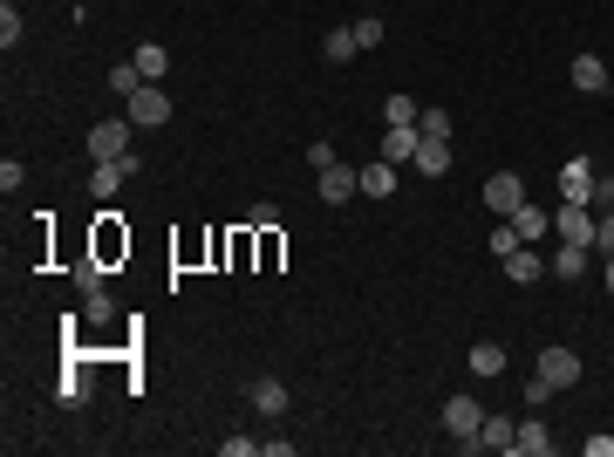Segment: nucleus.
Here are the masks:
<instances>
[{"mask_svg":"<svg viewBox=\"0 0 614 457\" xmlns=\"http://www.w3.org/2000/svg\"><path fill=\"white\" fill-rule=\"evenodd\" d=\"M580 382V355L574 348H539V369H533V382H526V403H546L553 389H574Z\"/></svg>","mask_w":614,"mask_h":457,"instance_id":"nucleus-1","label":"nucleus"},{"mask_svg":"<svg viewBox=\"0 0 614 457\" xmlns=\"http://www.w3.org/2000/svg\"><path fill=\"white\" fill-rule=\"evenodd\" d=\"M553 232H560V246H587V253H594L601 212H594V205H560V212H553Z\"/></svg>","mask_w":614,"mask_h":457,"instance_id":"nucleus-2","label":"nucleus"},{"mask_svg":"<svg viewBox=\"0 0 614 457\" xmlns=\"http://www.w3.org/2000/svg\"><path fill=\"white\" fill-rule=\"evenodd\" d=\"M123 116H130L137 130H157V123L171 116V96H164V82H144L137 96H123Z\"/></svg>","mask_w":614,"mask_h":457,"instance_id":"nucleus-3","label":"nucleus"},{"mask_svg":"<svg viewBox=\"0 0 614 457\" xmlns=\"http://www.w3.org/2000/svg\"><path fill=\"white\" fill-rule=\"evenodd\" d=\"M485 205H492L499 219H512V212L526 205V178H519V171H492V178H485Z\"/></svg>","mask_w":614,"mask_h":457,"instance_id":"nucleus-4","label":"nucleus"},{"mask_svg":"<svg viewBox=\"0 0 614 457\" xmlns=\"http://www.w3.org/2000/svg\"><path fill=\"white\" fill-rule=\"evenodd\" d=\"M89 157H96V164H103V157H130V116L96 123V130H89Z\"/></svg>","mask_w":614,"mask_h":457,"instance_id":"nucleus-5","label":"nucleus"},{"mask_svg":"<svg viewBox=\"0 0 614 457\" xmlns=\"http://www.w3.org/2000/svg\"><path fill=\"white\" fill-rule=\"evenodd\" d=\"M594 178H601V171H594L587 157H567V164H560V205H587V198H594Z\"/></svg>","mask_w":614,"mask_h":457,"instance_id":"nucleus-6","label":"nucleus"},{"mask_svg":"<svg viewBox=\"0 0 614 457\" xmlns=\"http://www.w3.org/2000/svg\"><path fill=\"white\" fill-rule=\"evenodd\" d=\"M246 403H253L260 417H287V382L280 376H253L246 382Z\"/></svg>","mask_w":614,"mask_h":457,"instance_id":"nucleus-7","label":"nucleus"},{"mask_svg":"<svg viewBox=\"0 0 614 457\" xmlns=\"http://www.w3.org/2000/svg\"><path fill=\"white\" fill-rule=\"evenodd\" d=\"M314 185H321V198H328V205H348V198L362 191V171H348V164H328V171H314Z\"/></svg>","mask_w":614,"mask_h":457,"instance_id":"nucleus-8","label":"nucleus"},{"mask_svg":"<svg viewBox=\"0 0 614 457\" xmlns=\"http://www.w3.org/2000/svg\"><path fill=\"white\" fill-rule=\"evenodd\" d=\"M478 423H485V410H478V396H451V403H444V430H451V437H478Z\"/></svg>","mask_w":614,"mask_h":457,"instance_id":"nucleus-9","label":"nucleus"},{"mask_svg":"<svg viewBox=\"0 0 614 457\" xmlns=\"http://www.w3.org/2000/svg\"><path fill=\"white\" fill-rule=\"evenodd\" d=\"M512 437H519V423L485 417V423H478V437H464V451H505V457H512Z\"/></svg>","mask_w":614,"mask_h":457,"instance_id":"nucleus-10","label":"nucleus"},{"mask_svg":"<svg viewBox=\"0 0 614 457\" xmlns=\"http://www.w3.org/2000/svg\"><path fill=\"white\" fill-rule=\"evenodd\" d=\"M130 171H137V157H103V164L89 171V191H96V198H116V191H123V178H130Z\"/></svg>","mask_w":614,"mask_h":457,"instance_id":"nucleus-11","label":"nucleus"},{"mask_svg":"<svg viewBox=\"0 0 614 457\" xmlns=\"http://www.w3.org/2000/svg\"><path fill=\"white\" fill-rule=\"evenodd\" d=\"M417 144H423L417 123H389V130H383V164H410V157H417Z\"/></svg>","mask_w":614,"mask_h":457,"instance_id":"nucleus-12","label":"nucleus"},{"mask_svg":"<svg viewBox=\"0 0 614 457\" xmlns=\"http://www.w3.org/2000/svg\"><path fill=\"white\" fill-rule=\"evenodd\" d=\"M574 89L580 96H608V62L601 55H574Z\"/></svg>","mask_w":614,"mask_h":457,"instance_id":"nucleus-13","label":"nucleus"},{"mask_svg":"<svg viewBox=\"0 0 614 457\" xmlns=\"http://www.w3.org/2000/svg\"><path fill=\"white\" fill-rule=\"evenodd\" d=\"M512 451H519V457H553V430H546L539 417H526V423H519V437H512Z\"/></svg>","mask_w":614,"mask_h":457,"instance_id":"nucleus-14","label":"nucleus"},{"mask_svg":"<svg viewBox=\"0 0 614 457\" xmlns=\"http://www.w3.org/2000/svg\"><path fill=\"white\" fill-rule=\"evenodd\" d=\"M130 62L144 69V82H164V69H171V48H164V41H137V48H130Z\"/></svg>","mask_w":614,"mask_h":457,"instance_id":"nucleus-15","label":"nucleus"},{"mask_svg":"<svg viewBox=\"0 0 614 457\" xmlns=\"http://www.w3.org/2000/svg\"><path fill=\"white\" fill-rule=\"evenodd\" d=\"M410 164H417L423 178H444V171H451V144H444V137H423Z\"/></svg>","mask_w":614,"mask_h":457,"instance_id":"nucleus-16","label":"nucleus"},{"mask_svg":"<svg viewBox=\"0 0 614 457\" xmlns=\"http://www.w3.org/2000/svg\"><path fill=\"white\" fill-rule=\"evenodd\" d=\"M512 226H519V239H526V246H533V239H546V232H553V212H546V205H533V198H526V205L512 212Z\"/></svg>","mask_w":614,"mask_h":457,"instance_id":"nucleus-17","label":"nucleus"},{"mask_svg":"<svg viewBox=\"0 0 614 457\" xmlns=\"http://www.w3.org/2000/svg\"><path fill=\"white\" fill-rule=\"evenodd\" d=\"M389 191H396V164H383V157L362 164V198H389Z\"/></svg>","mask_w":614,"mask_h":457,"instance_id":"nucleus-18","label":"nucleus"},{"mask_svg":"<svg viewBox=\"0 0 614 457\" xmlns=\"http://www.w3.org/2000/svg\"><path fill=\"white\" fill-rule=\"evenodd\" d=\"M471 376H505V348L499 342H471Z\"/></svg>","mask_w":614,"mask_h":457,"instance_id":"nucleus-19","label":"nucleus"},{"mask_svg":"<svg viewBox=\"0 0 614 457\" xmlns=\"http://www.w3.org/2000/svg\"><path fill=\"white\" fill-rule=\"evenodd\" d=\"M321 55H328V62H355V55H362V41H355V28H328V41H321Z\"/></svg>","mask_w":614,"mask_h":457,"instance_id":"nucleus-20","label":"nucleus"},{"mask_svg":"<svg viewBox=\"0 0 614 457\" xmlns=\"http://www.w3.org/2000/svg\"><path fill=\"white\" fill-rule=\"evenodd\" d=\"M539 273H546V267H539V253H533V246H519V253L505 260V280H519V287H533Z\"/></svg>","mask_w":614,"mask_h":457,"instance_id":"nucleus-21","label":"nucleus"},{"mask_svg":"<svg viewBox=\"0 0 614 457\" xmlns=\"http://www.w3.org/2000/svg\"><path fill=\"white\" fill-rule=\"evenodd\" d=\"M546 273H560V280H580V273H587V246H560Z\"/></svg>","mask_w":614,"mask_h":457,"instance_id":"nucleus-22","label":"nucleus"},{"mask_svg":"<svg viewBox=\"0 0 614 457\" xmlns=\"http://www.w3.org/2000/svg\"><path fill=\"white\" fill-rule=\"evenodd\" d=\"M417 116H423V103H417V96H403V89L383 103V123H417Z\"/></svg>","mask_w":614,"mask_h":457,"instance_id":"nucleus-23","label":"nucleus"},{"mask_svg":"<svg viewBox=\"0 0 614 457\" xmlns=\"http://www.w3.org/2000/svg\"><path fill=\"white\" fill-rule=\"evenodd\" d=\"M110 89H116V96H137V89H144V69H137V62H116V69H110Z\"/></svg>","mask_w":614,"mask_h":457,"instance_id":"nucleus-24","label":"nucleus"},{"mask_svg":"<svg viewBox=\"0 0 614 457\" xmlns=\"http://www.w3.org/2000/svg\"><path fill=\"white\" fill-rule=\"evenodd\" d=\"M519 246H526V239H519V226H512V219H505V226H492V253H499V260H512Z\"/></svg>","mask_w":614,"mask_h":457,"instance_id":"nucleus-25","label":"nucleus"},{"mask_svg":"<svg viewBox=\"0 0 614 457\" xmlns=\"http://www.w3.org/2000/svg\"><path fill=\"white\" fill-rule=\"evenodd\" d=\"M417 130H423V137H444V144H451V110H423Z\"/></svg>","mask_w":614,"mask_h":457,"instance_id":"nucleus-26","label":"nucleus"},{"mask_svg":"<svg viewBox=\"0 0 614 457\" xmlns=\"http://www.w3.org/2000/svg\"><path fill=\"white\" fill-rule=\"evenodd\" d=\"M14 41H21V7L7 0V7H0V48H14Z\"/></svg>","mask_w":614,"mask_h":457,"instance_id":"nucleus-27","label":"nucleus"},{"mask_svg":"<svg viewBox=\"0 0 614 457\" xmlns=\"http://www.w3.org/2000/svg\"><path fill=\"white\" fill-rule=\"evenodd\" d=\"M246 226H253V232H273V226H280V205H267V198H260V205L246 212Z\"/></svg>","mask_w":614,"mask_h":457,"instance_id":"nucleus-28","label":"nucleus"},{"mask_svg":"<svg viewBox=\"0 0 614 457\" xmlns=\"http://www.w3.org/2000/svg\"><path fill=\"white\" fill-rule=\"evenodd\" d=\"M21 178H28V164H21V157H0V191H21Z\"/></svg>","mask_w":614,"mask_h":457,"instance_id":"nucleus-29","label":"nucleus"},{"mask_svg":"<svg viewBox=\"0 0 614 457\" xmlns=\"http://www.w3.org/2000/svg\"><path fill=\"white\" fill-rule=\"evenodd\" d=\"M355 41H362V48H383V21H376V14H362V21H355Z\"/></svg>","mask_w":614,"mask_h":457,"instance_id":"nucleus-30","label":"nucleus"},{"mask_svg":"<svg viewBox=\"0 0 614 457\" xmlns=\"http://www.w3.org/2000/svg\"><path fill=\"white\" fill-rule=\"evenodd\" d=\"M55 396H62V403H82V396H89V382H82V376H76V369H69V376L55 382Z\"/></svg>","mask_w":614,"mask_h":457,"instance_id":"nucleus-31","label":"nucleus"},{"mask_svg":"<svg viewBox=\"0 0 614 457\" xmlns=\"http://www.w3.org/2000/svg\"><path fill=\"white\" fill-rule=\"evenodd\" d=\"M587 205H594V212H614V171H608V178H594V198H587Z\"/></svg>","mask_w":614,"mask_h":457,"instance_id":"nucleus-32","label":"nucleus"},{"mask_svg":"<svg viewBox=\"0 0 614 457\" xmlns=\"http://www.w3.org/2000/svg\"><path fill=\"white\" fill-rule=\"evenodd\" d=\"M253 451H260L253 437H219V457H253Z\"/></svg>","mask_w":614,"mask_h":457,"instance_id":"nucleus-33","label":"nucleus"},{"mask_svg":"<svg viewBox=\"0 0 614 457\" xmlns=\"http://www.w3.org/2000/svg\"><path fill=\"white\" fill-rule=\"evenodd\" d=\"M594 253H601V260L614 253V212H601V232H594Z\"/></svg>","mask_w":614,"mask_h":457,"instance_id":"nucleus-34","label":"nucleus"},{"mask_svg":"<svg viewBox=\"0 0 614 457\" xmlns=\"http://www.w3.org/2000/svg\"><path fill=\"white\" fill-rule=\"evenodd\" d=\"M307 164H314V171H328V164H342V157H335V144H307Z\"/></svg>","mask_w":614,"mask_h":457,"instance_id":"nucleus-35","label":"nucleus"},{"mask_svg":"<svg viewBox=\"0 0 614 457\" xmlns=\"http://www.w3.org/2000/svg\"><path fill=\"white\" fill-rule=\"evenodd\" d=\"M110 314H116V301L103 294V287H96V294H89V321H110Z\"/></svg>","mask_w":614,"mask_h":457,"instance_id":"nucleus-36","label":"nucleus"},{"mask_svg":"<svg viewBox=\"0 0 614 457\" xmlns=\"http://www.w3.org/2000/svg\"><path fill=\"white\" fill-rule=\"evenodd\" d=\"M601 280H608V294H614V253H608V260H601Z\"/></svg>","mask_w":614,"mask_h":457,"instance_id":"nucleus-37","label":"nucleus"}]
</instances>
